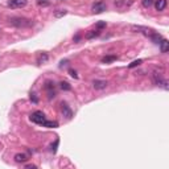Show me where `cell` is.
Segmentation results:
<instances>
[{"label": "cell", "mask_w": 169, "mask_h": 169, "mask_svg": "<svg viewBox=\"0 0 169 169\" xmlns=\"http://www.w3.org/2000/svg\"><path fill=\"white\" fill-rule=\"evenodd\" d=\"M10 23L15 26H31L33 25L32 20H28V19H24V17H13V19L10 20Z\"/></svg>", "instance_id": "cell-1"}, {"label": "cell", "mask_w": 169, "mask_h": 169, "mask_svg": "<svg viewBox=\"0 0 169 169\" xmlns=\"http://www.w3.org/2000/svg\"><path fill=\"white\" fill-rule=\"evenodd\" d=\"M31 120L33 121V123H37V124H42L44 121H45V115L42 114L41 111H36V112H33V114L31 115Z\"/></svg>", "instance_id": "cell-2"}, {"label": "cell", "mask_w": 169, "mask_h": 169, "mask_svg": "<svg viewBox=\"0 0 169 169\" xmlns=\"http://www.w3.org/2000/svg\"><path fill=\"white\" fill-rule=\"evenodd\" d=\"M91 10H93L94 13H102L107 10V4H106L105 1H97L95 4H93V8H91Z\"/></svg>", "instance_id": "cell-3"}, {"label": "cell", "mask_w": 169, "mask_h": 169, "mask_svg": "<svg viewBox=\"0 0 169 169\" xmlns=\"http://www.w3.org/2000/svg\"><path fill=\"white\" fill-rule=\"evenodd\" d=\"M28 4V0H10L8 7L11 8H24Z\"/></svg>", "instance_id": "cell-4"}, {"label": "cell", "mask_w": 169, "mask_h": 169, "mask_svg": "<svg viewBox=\"0 0 169 169\" xmlns=\"http://www.w3.org/2000/svg\"><path fill=\"white\" fill-rule=\"evenodd\" d=\"M45 89H46V91H48V94H49V98H54L56 97V86H54L53 82H50V81L46 82Z\"/></svg>", "instance_id": "cell-5"}, {"label": "cell", "mask_w": 169, "mask_h": 169, "mask_svg": "<svg viewBox=\"0 0 169 169\" xmlns=\"http://www.w3.org/2000/svg\"><path fill=\"white\" fill-rule=\"evenodd\" d=\"M114 4H115V7L123 10V8H127V7H129V5L132 4V0H129V1H127V0H115Z\"/></svg>", "instance_id": "cell-6"}, {"label": "cell", "mask_w": 169, "mask_h": 169, "mask_svg": "<svg viewBox=\"0 0 169 169\" xmlns=\"http://www.w3.org/2000/svg\"><path fill=\"white\" fill-rule=\"evenodd\" d=\"M93 86L95 90H103V89L107 87V82L102 81V79H95V81L93 82Z\"/></svg>", "instance_id": "cell-7"}, {"label": "cell", "mask_w": 169, "mask_h": 169, "mask_svg": "<svg viewBox=\"0 0 169 169\" xmlns=\"http://www.w3.org/2000/svg\"><path fill=\"white\" fill-rule=\"evenodd\" d=\"M62 115H64L66 119H70V118L73 116L72 110L69 108V106H67L66 103H62Z\"/></svg>", "instance_id": "cell-8"}, {"label": "cell", "mask_w": 169, "mask_h": 169, "mask_svg": "<svg viewBox=\"0 0 169 169\" xmlns=\"http://www.w3.org/2000/svg\"><path fill=\"white\" fill-rule=\"evenodd\" d=\"M155 7H156V10L159 11H164L165 8H167V0H156V3H155Z\"/></svg>", "instance_id": "cell-9"}, {"label": "cell", "mask_w": 169, "mask_h": 169, "mask_svg": "<svg viewBox=\"0 0 169 169\" xmlns=\"http://www.w3.org/2000/svg\"><path fill=\"white\" fill-rule=\"evenodd\" d=\"M153 82H155V85H157V86H161L162 82H164V78L161 77V74L153 73Z\"/></svg>", "instance_id": "cell-10"}, {"label": "cell", "mask_w": 169, "mask_h": 169, "mask_svg": "<svg viewBox=\"0 0 169 169\" xmlns=\"http://www.w3.org/2000/svg\"><path fill=\"white\" fill-rule=\"evenodd\" d=\"M28 160V156L25 153H16L15 155V161L16 162H25Z\"/></svg>", "instance_id": "cell-11"}, {"label": "cell", "mask_w": 169, "mask_h": 169, "mask_svg": "<svg viewBox=\"0 0 169 169\" xmlns=\"http://www.w3.org/2000/svg\"><path fill=\"white\" fill-rule=\"evenodd\" d=\"M160 50H161V53H167L169 50L168 40H161V42H160Z\"/></svg>", "instance_id": "cell-12"}, {"label": "cell", "mask_w": 169, "mask_h": 169, "mask_svg": "<svg viewBox=\"0 0 169 169\" xmlns=\"http://www.w3.org/2000/svg\"><path fill=\"white\" fill-rule=\"evenodd\" d=\"M100 34V31H90V32H87V33H86V38H87V40H91V38H95V37H98Z\"/></svg>", "instance_id": "cell-13"}, {"label": "cell", "mask_w": 169, "mask_h": 169, "mask_svg": "<svg viewBox=\"0 0 169 169\" xmlns=\"http://www.w3.org/2000/svg\"><path fill=\"white\" fill-rule=\"evenodd\" d=\"M44 127H48V128H56V127H58V123L57 121H53V120H45L42 123Z\"/></svg>", "instance_id": "cell-14"}, {"label": "cell", "mask_w": 169, "mask_h": 169, "mask_svg": "<svg viewBox=\"0 0 169 169\" xmlns=\"http://www.w3.org/2000/svg\"><path fill=\"white\" fill-rule=\"evenodd\" d=\"M48 54L46 53H40L38 54V57H37V64H44V62H46L48 61Z\"/></svg>", "instance_id": "cell-15"}, {"label": "cell", "mask_w": 169, "mask_h": 169, "mask_svg": "<svg viewBox=\"0 0 169 169\" xmlns=\"http://www.w3.org/2000/svg\"><path fill=\"white\" fill-rule=\"evenodd\" d=\"M149 38H151V40H152L155 44H160V42H161V40H162L161 36H160V34H157V33H155V32L151 34Z\"/></svg>", "instance_id": "cell-16"}, {"label": "cell", "mask_w": 169, "mask_h": 169, "mask_svg": "<svg viewBox=\"0 0 169 169\" xmlns=\"http://www.w3.org/2000/svg\"><path fill=\"white\" fill-rule=\"evenodd\" d=\"M66 13H67L66 10H57L54 12V17H56V19H61V17H64Z\"/></svg>", "instance_id": "cell-17"}, {"label": "cell", "mask_w": 169, "mask_h": 169, "mask_svg": "<svg viewBox=\"0 0 169 169\" xmlns=\"http://www.w3.org/2000/svg\"><path fill=\"white\" fill-rule=\"evenodd\" d=\"M115 60H116V56H107V57L102 58V62H103V64H108V62H112Z\"/></svg>", "instance_id": "cell-18"}, {"label": "cell", "mask_w": 169, "mask_h": 169, "mask_svg": "<svg viewBox=\"0 0 169 169\" xmlns=\"http://www.w3.org/2000/svg\"><path fill=\"white\" fill-rule=\"evenodd\" d=\"M60 87L62 89V90H65V91H70V90H72V86L67 83V82H61Z\"/></svg>", "instance_id": "cell-19"}, {"label": "cell", "mask_w": 169, "mask_h": 169, "mask_svg": "<svg viewBox=\"0 0 169 169\" xmlns=\"http://www.w3.org/2000/svg\"><path fill=\"white\" fill-rule=\"evenodd\" d=\"M143 62V60H136V61H133V62H131V64L128 65V67L129 69H133V67H136V66H139V65Z\"/></svg>", "instance_id": "cell-20"}, {"label": "cell", "mask_w": 169, "mask_h": 169, "mask_svg": "<svg viewBox=\"0 0 169 169\" xmlns=\"http://www.w3.org/2000/svg\"><path fill=\"white\" fill-rule=\"evenodd\" d=\"M153 4V0H143V5L145 8H149Z\"/></svg>", "instance_id": "cell-21"}, {"label": "cell", "mask_w": 169, "mask_h": 169, "mask_svg": "<svg viewBox=\"0 0 169 169\" xmlns=\"http://www.w3.org/2000/svg\"><path fill=\"white\" fill-rule=\"evenodd\" d=\"M69 74H70V75H72L73 77V78H78V74H77V72H75V70H73V69H70L69 70Z\"/></svg>", "instance_id": "cell-22"}, {"label": "cell", "mask_w": 169, "mask_h": 169, "mask_svg": "<svg viewBox=\"0 0 169 169\" xmlns=\"http://www.w3.org/2000/svg\"><path fill=\"white\" fill-rule=\"evenodd\" d=\"M105 26H106V21H100V23H98L97 24L98 29H102V28H105Z\"/></svg>", "instance_id": "cell-23"}, {"label": "cell", "mask_w": 169, "mask_h": 169, "mask_svg": "<svg viewBox=\"0 0 169 169\" xmlns=\"http://www.w3.org/2000/svg\"><path fill=\"white\" fill-rule=\"evenodd\" d=\"M26 168H28V169H33V168H36V167H34V165H26Z\"/></svg>", "instance_id": "cell-24"}]
</instances>
